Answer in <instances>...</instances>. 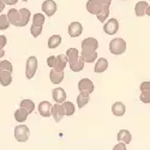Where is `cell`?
Segmentation results:
<instances>
[{
    "mask_svg": "<svg viewBox=\"0 0 150 150\" xmlns=\"http://www.w3.org/2000/svg\"><path fill=\"white\" fill-rule=\"evenodd\" d=\"M66 57H67V61L70 64V69L73 72H79L84 69V60L82 58H79L78 51L76 48H69L66 52Z\"/></svg>",
    "mask_w": 150,
    "mask_h": 150,
    "instance_id": "1",
    "label": "cell"
},
{
    "mask_svg": "<svg viewBox=\"0 0 150 150\" xmlns=\"http://www.w3.org/2000/svg\"><path fill=\"white\" fill-rule=\"evenodd\" d=\"M109 51H110L112 54L120 55V54L125 53V51H126V42H125L121 37L112 40L109 42Z\"/></svg>",
    "mask_w": 150,
    "mask_h": 150,
    "instance_id": "2",
    "label": "cell"
},
{
    "mask_svg": "<svg viewBox=\"0 0 150 150\" xmlns=\"http://www.w3.org/2000/svg\"><path fill=\"white\" fill-rule=\"evenodd\" d=\"M105 8H109V6L103 5L100 0H89V1L86 3V11L91 15H97Z\"/></svg>",
    "mask_w": 150,
    "mask_h": 150,
    "instance_id": "3",
    "label": "cell"
},
{
    "mask_svg": "<svg viewBox=\"0 0 150 150\" xmlns=\"http://www.w3.org/2000/svg\"><path fill=\"white\" fill-rule=\"evenodd\" d=\"M30 136V130L25 125H18L15 129V138L18 142H27Z\"/></svg>",
    "mask_w": 150,
    "mask_h": 150,
    "instance_id": "4",
    "label": "cell"
},
{
    "mask_svg": "<svg viewBox=\"0 0 150 150\" xmlns=\"http://www.w3.org/2000/svg\"><path fill=\"white\" fill-rule=\"evenodd\" d=\"M98 48V42L96 39L93 37H86L82 41V53H89V52H95Z\"/></svg>",
    "mask_w": 150,
    "mask_h": 150,
    "instance_id": "5",
    "label": "cell"
},
{
    "mask_svg": "<svg viewBox=\"0 0 150 150\" xmlns=\"http://www.w3.org/2000/svg\"><path fill=\"white\" fill-rule=\"evenodd\" d=\"M103 30L106 34L108 35H114L117 34V31L119 30V23L115 18H110L108 19L106 23H105V25H103Z\"/></svg>",
    "mask_w": 150,
    "mask_h": 150,
    "instance_id": "6",
    "label": "cell"
},
{
    "mask_svg": "<svg viewBox=\"0 0 150 150\" xmlns=\"http://www.w3.org/2000/svg\"><path fill=\"white\" fill-rule=\"evenodd\" d=\"M36 70H37V59L35 57H30L27 61V71H25L28 79H31L35 76Z\"/></svg>",
    "mask_w": 150,
    "mask_h": 150,
    "instance_id": "7",
    "label": "cell"
},
{
    "mask_svg": "<svg viewBox=\"0 0 150 150\" xmlns=\"http://www.w3.org/2000/svg\"><path fill=\"white\" fill-rule=\"evenodd\" d=\"M65 115V107L61 103H57L52 107V117L54 118L55 122H59Z\"/></svg>",
    "mask_w": 150,
    "mask_h": 150,
    "instance_id": "8",
    "label": "cell"
},
{
    "mask_svg": "<svg viewBox=\"0 0 150 150\" xmlns=\"http://www.w3.org/2000/svg\"><path fill=\"white\" fill-rule=\"evenodd\" d=\"M42 11L45 12L48 17L53 16L57 12V4H55V1H53V0H46V1H43Z\"/></svg>",
    "mask_w": 150,
    "mask_h": 150,
    "instance_id": "9",
    "label": "cell"
},
{
    "mask_svg": "<svg viewBox=\"0 0 150 150\" xmlns=\"http://www.w3.org/2000/svg\"><path fill=\"white\" fill-rule=\"evenodd\" d=\"M95 89L94 83L89 79V78H82L78 83V90L79 91H88V93H93Z\"/></svg>",
    "mask_w": 150,
    "mask_h": 150,
    "instance_id": "10",
    "label": "cell"
},
{
    "mask_svg": "<svg viewBox=\"0 0 150 150\" xmlns=\"http://www.w3.org/2000/svg\"><path fill=\"white\" fill-rule=\"evenodd\" d=\"M39 113L43 118H49L52 115V105L49 102H47V101L41 102L39 105Z\"/></svg>",
    "mask_w": 150,
    "mask_h": 150,
    "instance_id": "11",
    "label": "cell"
},
{
    "mask_svg": "<svg viewBox=\"0 0 150 150\" xmlns=\"http://www.w3.org/2000/svg\"><path fill=\"white\" fill-rule=\"evenodd\" d=\"M83 31V27L79 22H72L69 25V34L71 37H78Z\"/></svg>",
    "mask_w": 150,
    "mask_h": 150,
    "instance_id": "12",
    "label": "cell"
},
{
    "mask_svg": "<svg viewBox=\"0 0 150 150\" xmlns=\"http://www.w3.org/2000/svg\"><path fill=\"white\" fill-rule=\"evenodd\" d=\"M7 17L8 21L12 25L15 27H19V21H21V16H19V11H17L16 8H11L7 12Z\"/></svg>",
    "mask_w": 150,
    "mask_h": 150,
    "instance_id": "13",
    "label": "cell"
},
{
    "mask_svg": "<svg viewBox=\"0 0 150 150\" xmlns=\"http://www.w3.org/2000/svg\"><path fill=\"white\" fill-rule=\"evenodd\" d=\"M52 96H53V100L57 103H62L64 101H66V93H65L64 89H61V88L54 89L53 93H52Z\"/></svg>",
    "mask_w": 150,
    "mask_h": 150,
    "instance_id": "14",
    "label": "cell"
},
{
    "mask_svg": "<svg viewBox=\"0 0 150 150\" xmlns=\"http://www.w3.org/2000/svg\"><path fill=\"white\" fill-rule=\"evenodd\" d=\"M49 78H51L52 83L54 84H59L61 83V81L64 79V71H58V70H52L49 73Z\"/></svg>",
    "mask_w": 150,
    "mask_h": 150,
    "instance_id": "15",
    "label": "cell"
},
{
    "mask_svg": "<svg viewBox=\"0 0 150 150\" xmlns=\"http://www.w3.org/2000/svg\"><path fill=\"white\" fill-rule=\"evenodd\" d=\"M19 16H21L19 27H25L29 23V19H30V11L28 8H21L19 10Z\"/></svg>",
    "mask_w": 150,
    "mask_h": 150,
    "instance_id": "16",
    "label": "cell"
},
{
    "mask_svg": "<svg viewBox=\"0 0 150 150\" xmlns=\"http://www.w3.org/2000/svg\"><path fill=\"white\" fill-rule=\"evenodd\" d=\"M67 62H69L67 61V57L64 55V54H60V55L57 57V64H55V66L53 69L58 70V71H64V69H65Z\"/></svg>",
    "mask_w": 150,
    "mask_h": 150,
    "instance_id": "17",
    "label": "cell"
},
{
    "mask_svg": "<svg viewBox=\"0 0 150 150\" xmlns=\"http://www.w3.org/2000/svg\"><path fill=\"white\" fill-rule=\"evenodd\" d=\"M108 69V61L105 58H100L96 61V65H95V72L96 73H102Z\"/></svg>",
    "mask_w": 150,
    "mask_h": 150,
    "instance_id": "18",
    "label": "cell"
},
{
    "mask_svg": "<svg viewBox=\"0 0 150 150\" xmlns=\"http://www.w3.org/2000/svg\"><path fill=\"white\" fill-rule=\"evenodd\" d=\"M11 71H1L0 72V84L3 86H7L12 82V76H11Z\"/></svg>",
    "mask_w": 150,
    "mask_h": 150,
    "instance_id": "19",
    "label": "cell"
},
{
    "mask_svg": "<svg viewBox=\"0 0 150 150\" xmlns=\"http://www.w3.org/2000/svg\"><path fill=\"white\" fill-rule=\"evenodd\" d=\"M112 112H113V114L115 117H122L125 114V112H126V107L121 102H115L113 107H112Z\"/></svg>",
    "mask_w": 150,
    "mask_h": 150,
    "instance_id": "20",
    "label": "cell"
},
{
    "mask_svg": "<svg viewBox=\"0 0 150 150\" xmlns=\"http://www.w3.org/2000/svg\"><path fill=\"white\" fill-rule=\"evenodd\" d=\"M117 138H118L119 142H124L125 144H129V143H131L132 136H131V133L127 130H120L118 132V137H117Z\"/></svg>",
    "mask_w": 150,
    "mask_h": 150,
    "instance_id": "21",
    "label": "cell"
},
{
    "mask_svg": "<svg viewBox=\"0 0 150 150\" xmlns=\"http://www.w3.org/2000/svg\"><path fill=\"white\" fill-rule=\"evenodd\" d=\"M89 95H90V93H88V91H81L79 93V95L77 96V105L79 108H83L89 102Z\"/></svg>",
    "mask_w": 150,
    "mask_h": 150,
    "instance_id": "22",
    "label": "cell"
},
{
    "mask_svg": "<svg viewBox=\"0 0 150 150\" xmlns=\"http://www.w3.org/2000/svg\"><path fill=\"white\" fill-rule=\"evenodd\" d=\"M148 3L146 1H138L134 6V12H136V16L138 17H142L145 15V11L148 8Z\"/></svg>",
    "mask_w": 150,
    "mask_h": 150,
    "instance_id": "23",
    "label": "cell"
},
{
    "mask_svg": "<svg viewBox=\"0 0 150 150\" xmlns=\"http://www.w3.org/2000/svg\"><path fill=\"white\" fill-rule=\"evenodd\" d=\"M28 115H29V112H28L25 108L21 107L19 109L16 110V113H15V119H16L18 122H23V121H25V120L28 119Z\"/></svg>",
    "mask_w": 150,
    "mask_h": 150,
    "instance_id": "24",
    "label": "cell"
},
{
    "mask_svg": "<svg viewBox=\"0 0 150 150\" xmlns=\"http://www.w3.org/2000/svg\"><path fill=\"white\" fill-rule=\"evenodd\" d=\"M60 43H61V36L60 35H53V36L49 37V40H48V47L51 49L59 47Z\"/></svg>",
    "mask_w": 150,
    "mask_h": 150,
    "instance_id": "25",
    "label": "cell"
},
{
    "mask_svg": "<svg viewBox=\"0 0 150 150\" xmlns=\"http://www.w3.org/2000/svg\"><path fill=\"white\" fill-rule=\"evenodd\" d=\"M43 24H45V16L42 13H35V16L33 17V25L43 28Z\"/></svg>",
    "mask_w": 150,
    "mask_h": 150,
    "instance_id": "26",
    "label": "cell"
},
{
    "mask_svg": "<svg viewBox=\"0 0 150 150\" xmlns=\"http://www.w3.org/2000/svg\"><path fill=\"white\" fill-rule=\"evenodd\" d=\"M81 58L84 62H93L97 59V52H89V53H81Z\"/></svg>",
    "mask_w": 150,
    "mask_h": 150,
    "instance_id": "27",
    "label": "cell"
},
{
    "mask_svg": "<svg viewBox=\"0 0 150 150\" xmlns=\"http://www.w3.org/2000/svg\"><path fill=\"white\" fill-rule=\"evenodd\" d=\"M21 107L25 108L29 112V114H30V113H33L34 109H35V103L31 101V100H22V101H21Z\"/></svg>",
    "mask_w": 150,
    "mask_h": 150,
    "instance_id": "28",
    "label": "cell"
},
{
    "mask_svg": "<svg viewBox=\"0 0 150 150\" xmlns=\"http://www.w3.org/2000/svg\"><path fill=\"white\" fill-rule=\"evenodd\" d=\"M62 105H64L65 107V115H73L74 114V110H76V108H74V105L70 101H64L62 102Z\"/></svg>",
    "mask_w": 150,
    "mask_h": 150,
    "instance_id": "29",
    "label": "cell"
},
{
    "mask_svg": "<svg viewBox=\"0 0 150 150\" xmlns=\"http://www.w3.org/2000/svg\"><path fill=\"white\" fill-rule=\"evenodd\" d=\"M10 21L7 15H0V30H6L10 27Z\"/></svg>",
    "mask_w": 150,
    "mask_h": 150,
    "instance_id": "30",
    "label": "cell"
},
{
    "mask_svg": "<svg viewBox=\"0 0 150 150\" xmlns=\"http://www.w3.org/2000/svg\"><path fill=\"white\" fill-rule=\"evenodd\" d=\"M108 16H109V8H105V10H102L101 12H100V13L96 15L97 19L101 22V23H105L106 19L108 18Z\"/></svg>",
    "mask_w": 150,
    "mask_h": 150,
    "instance_id": "31",
    "label": "cell"
},
{
    "mask_svg": "<svg viewBox=\"0 0 150 150\" xmlns=\"http://www.w3.org/2000/svg\"><path fill=\"white\" fill-rule=\"evenodd\" d=\"M1 71H11L12 72V64L8 60L0 61V72Z\"/></svg>",
    "mask_w": 150,
    "mask_h": 150,
    "instance_id": "32",
    "label": "cell"
},
{
    "mask_svg": "<svg viewBox=\"0 0 150 150\" xmlns=\"http://www.w3.org/2000/svg\"><path fill=\"white\" fill-rule=\"evenodd\" d=\"M141 101L143 103H150V91H142L141 93Z\"/></svg>",
    "mask_w": 150,
    "mask_h": 150,
    "instance_id": "33",
    "label": "cell"
},
{
    "mask_svg": "<svg viewBox=\"0 0 150 150\" xmlns=\"http://www.w3.org/2000/svg\"><path fill=\"white\" fill-rule=\"evenodd\" d=\"M55 64H57V57H49L48 59H47V65L49 66V67H54L55 66Z\"/></svg>",
    "mask_w": 150,
    "mask_h": 150,
    "instance_id": "34",
    "label": "cell"
},
{
    "mask_svg": "<svg viewBox=\"0 0 150 150\" xmlns=\"http://www.w3.org/2000/svg\"><path fill=\"white\" fill-rule=\"evenodd\" d=\"M141 90L142 91H150V82H143L141 84Z\"/></svg>",
    "mask_w": 150,
    "mask_h": 150,
    "instance_id": "35",
    "label": "cell"
},
{
    "mask_svg": "<svg viewBox=\"0 0 150 150\" xmlns=\"http://www.w3.org/2000/svg\"><path fill=\"white\" fill-rule=\"evenodd\" d=\"M7 43V39H6V36L4 35H0V49H3Z\"/></svg>",
    "mask_w": 150,
    "mask_h": 150,
    "instance_id": "36",
    "label": "cell"
},
{
    "mask_svg": "<svg viewBox=\"0 0 150 150\" xmlns=\"http://www.w3.org/2000/svg\"><path fill=\"white\" fill-rule=\"evenodd\" d=\"M113 150H126V144H125L124 142H120L119 144H117L113 148Z\"/></svg>",
    "mask_w": 150,
    "mask_h": 150,
    "instance_id": "37",
    "label": "cell"
},
{
    "mask_svg": "<svg viewBox=\"0 0 150 150\" xmlns=\"http://www.w3.org/2000/svg\"><path fill=\"white\" fill-rule=\"evenodd\" d=\"M6 5H15L18 3V0H3Z\"/></svg>",
    "mask_w": 150,
    "mask_h": 150,
    "instance_id": "38",
    "label": "cell"
},
{
    "mask_svg": "<svg viewBox=\"0 0 150 150\" xmlns=\"http://www.w3.org/2000/svg\"><path fill=\"white\" fill-rule=\"evenodd\" d=\"M4 8H5V3L3 1V0H0V13L4 11Z\"/></svg>",
    "mask_w": 150,
    "mask_h": 150,
    "instance_id": "39",
    "label": "cell"
},
{
    "mask_svg": "<svg viewBox=\"0 0 150 150\" xmlns=\"http://www.w3.org/2000/svg\"><path fill=\"white\" fill-rule=\"evenodd\" d=\"M145 15L150 17V6H148V8H146V11H145Z\"/></svg>",
    "mask_w": 150,
    "mask_h": 150,
    "instance_id": "40",
    "label": "cell"
},
{
    "mask_svg": "<svg viewBox=\"0 0 150 150\" xmlns=\"http://www.w3.org/2000/svg\"><path fill=\"white\" fill-rule=\"evenodd\" d=\"M4 55H5V52L3 51V49H0V59H1Z\"/></svg>",
    "mask_w": 150,
    "mask_h": 150,
    "instance_id": "41",
    "label": "cell"
},
{
    "mask_svg": "<svg viewBox=\"0 0 150 150\" xmlns=\"http://www.w3.org/2000/svg\"><path fill=\"white\" fill-rule=\"evenodd\" d=\"M23 1H28V0H23Z\"/></svg>",
    "mask_w": 150,
    "mask_h": 150,
    "instance_id": "42",
    "label": "cell"
},
{
    "mask_svg": "<svg viewBox=\"0 0 150 150\" xmlns=\"http://www.w3.org/2000/svg\"><path fill=\"white\" fill-rule=\"evenodd\" d=\"M122 1H126V0H122Z\"/></svg>",
    "mask_w": 150,
    "mask_h": 150,
    "instance_id": "43",
    "label": "cell"
}]
</instances>
